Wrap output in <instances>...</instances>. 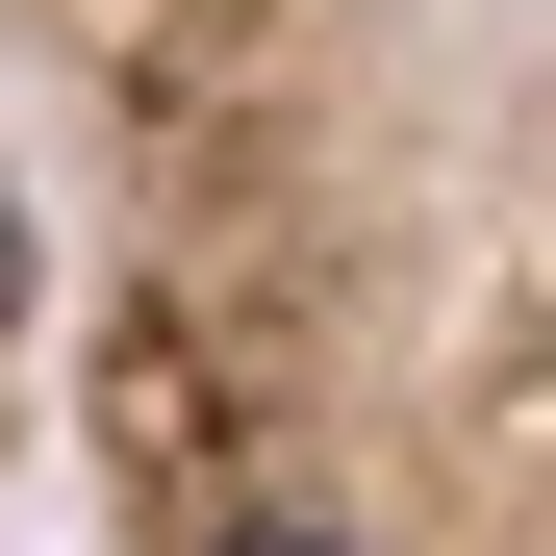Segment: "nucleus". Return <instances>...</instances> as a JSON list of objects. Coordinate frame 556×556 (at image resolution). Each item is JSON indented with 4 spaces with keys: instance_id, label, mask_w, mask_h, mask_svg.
<instances>
[{
    "instance_id": "obj_1",
    "label": "nucleus",
    "mask_w": 556,
    "mask_h": 556,
    "mask_svg": "<svg viewBox=\"0 0 556 556\" xmlns=\"http://www.w3.org/2000/svg\"><path fill=\"white\" fill-rule=\"evenodd\" d=\"M0 76L102 556H556V0H0Z\"/></svg>"
},
{
    "instance_id": "obj_2",
    "label": "nucleus",
    "mask_w": 556,
    "mask_h": 556,
    "mask_svg": "<svg viewBox=\"0 0 556 556\" xmlns=\"http://www.w3.org/2000/svg\"><path fill=\"white\" fill-rule=\"evenodd\" d=\"M51 329H76V253H51V152H26V76H0V481L51 430Z\"/></svg>"
}]
</instances>
